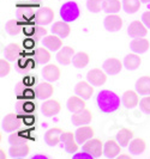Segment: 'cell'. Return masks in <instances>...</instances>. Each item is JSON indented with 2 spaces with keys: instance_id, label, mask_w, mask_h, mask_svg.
Instances as JSON below:
<instances>
[{
  "instance_id": "cell-1",
  "label": "cell",
  "mask_w": 150,
  "mask_h": 159,
  "mask_svg": "<svg viewBox=\"0 0 150 159\" xmlns=\"http://www.w3.org/2000/svg\"><path fill=\"white\" fill-rule=\"evenodd\" d=\"M96 104L101 112L112 114L119 109L120 98L115 92L111 90H101L96 96Z\"/></svg>"
},
{
  "instance_id": "cell-2",
  "label": "cell",
  "mask_w": 150,
  "mask_h": 159,
  "mask_svg": "<svg viewBox=\"0 0 150 159\" xmlns=\"http://www.w3.org/2000/svg\"><path fill=\"white\" fill-rule=\"evenodd\" d=\"M59 15L63 20L67 22V23H72L76 19H78L79 17L78 5L75 1H67L61 5V7L59 10Z\"/></svg>"
},
{
  "instance_id": "cell-3",
  "label": "cell",
  "mask_w": 150,
  "mask_h": 159,
  "mask_svg": "<svg viewBox=\"0 0 150 159\" xmlns=\"http://www.w3.org/2000/svg\"><path fill=\"white\" fill-rule=\"evenodd\" d=\"M103 145L104 143L97 139V138H91L89 139L87 143H83L82 148L83 151H85L87 153H89L93 158H100L103 154Z\"/></svg>"
},
{
  "instance_id": "cell-4",
  "label": "cell",
  "mask_w": 150,
  "mask_h": 159,
  "mask_svg": "<svg viewBox=\"0 0 150 159\" xmlns=\"http://www.w3.org/2000/svg\"><path fill=\"white\" fill-rule=\"evenodd\" d=\"M34 19H35L36 24H39V25L51 24L54 19V11L48 6H43L36 11Z\"/></svg>"
},
{
  "instance_id": "cell-5",
  "label": "cell",
  "mask_w": 150,
  "mask_h": 159,
  "mask_svg": "<svg viewBox=\"0 0 150 159\" xmlns=\"http://www.w3.org/2000/svg\"><path fill=\"white\" fill-rule=\"evenodd\" d=\"M87 79L94 86H101L107 81V72L103 68H93L88 72Z\"/></svg>"
},
{
  "instance_id": "cell-6",
  "label": "cell",
  "mask_w": 150,
  "mask_h": 159,
  "mask_svg": "<svg viewBox=\"0 0 150 159\" xmlns=\"http://www.w3.org/2000/svg\"><path fill=\"white\" fill-rule=\"evenodd\" d=\"M61 143H64V147L67 153H76L78 151V141L76 140V135L75 133H72L70 130H65L63 132L61 135Z\"/></svg>"
},
{
  "instance_id": "cell-7",
  "label": "cell",
  "mask_w": 150,
  "mask_h": 159,
  "mask_svg": "<svg viewBox=\"0 0 150 159\" xmlns=\"http://www.w3.org/2000/svg\"><path fill=\"white\" fill-rule=\"evenodd\" d=\"M41 110L43 112V115H46L48 117L56 116L61 110V104L58 99L48 98V99H45V102L41 107Z\"/></svg>"
},
{
  "instance_id": "cell-8",
  "label": "cell",
  "mask_w": 150,
  "mask_h": 159,
  "mask_svg": "<svg viewBox=\"0 0 150 159\" xmlns=\"http://www.w3.org/2000/svg\"><path fill=\"white\" fill-rule=\"evenodd\" d=\"M127 34L132 39H138V37H145L148 34V28L143 23L142 20H133L127 28Z\"/></svg>"
},
{
  "instance_id": "cell-9",
  "label": "cell",
  "mask_w": 150,
  "mask_h": 159,
  "mask_svg": "<svg viewBox=\"0 0 150 159\" xmlns=\"http://www.w3.org/2000/svg\"><path fill=\"white\" fill-rule=\"evenodd\" d=\"M121 147L117 139H109L103 145V154L107 158H117L121 153Z\"/></svg>"
},
{
  "instance_id": "cell-10",
  "label": "cell",
  "mask_w": 150,
  "mask_h": 159,
  "mask_svg": "<svg viewBox=\"0 0 150 159\" xmlns=\"http://www.w3.org/2000/svg\"><path fill=\"white\" fill-rule=\"evenodd\" d=\"M19 127H21V122H19V120H18L16 114L10 112V114L4 116L2 122H1L2 130L8 132V133H12V132H16Z\"/></svg>"
},
{
  "instance_id": "cell-11",
  "label": "cell",
  "mask_w": 150,
  "mask_h": 159,
  "mask_svg": "<svg viewBox=\"0 0 150 159\" xmlns=\"http://www.w3.org/2000/svg\"><path fill=\"white\" fill-rule=\"evenodd\" d=\"M103 25H104V28H106L107 31H111V32L119 31L123 28V19L117 13H109L108 16L104 18Z\"/></svg>"
},
{
  "instance_id": "cell-12",
  "label": "cell",
  "mask_w": 150,
  "mask_h": 159,
  "mask_svg": "<svg viewBox=\"0 0 150 159\" xmlns=\"http://www.w3.org/2000/svg\"><path fill=\"white\" fill-rule=\"evenodd\" d=\"M72 123L75 125V126H85V125H89L90 122H91V120H93V112L90 109H83V110H80V111H77V112H73V115H72Z\"/></svg>"
},
{
  "instance_id": "cell-13",
  "label": "cell",
  "mask_w": 150,
  "mask_h": 159,
  "mask_svg": "<svg viewBox=\"0 0 150 159\" xmlns=\"http://www.w3.org/2000/svg\"><path fill=\"white\" fill-rule=\"evenodd\" d=\"M63 129L60 127H52L49 128L46 134H45V141L48 146H56L59 143H61V135H63Z\"/></svg>"
},
{
  "instance_id": "cell-14",
  "label": "cell",
  "mask_w": 150,
  "mask_h": 159,
  "mask_svg": "<svg viewBox=\"0 0 150 159\" xmlns=\"http://www.w3.org/2000/svg\"><path fill=\"white\" fill-rule=\"evenodd\" d=\"M42 75L48 81H56L61 77V70L54 64H47L42 68Z\"/></svg>"
},
{
  "instance_id": "cell-15",
  "label": "cell",
  "mask_w": 150,
  "mask_h": 159,
  "mask_svg": "<svg viewBox=\"0 0 150 159\" xmlns=\"http://www.w3.org/2000/svg\"><path fill=\"white\" fill-rule=\"evenodd\" d=\"M54 93V86L51 84V81H43L40 83L35 88V95L39 97L40 99H48Z\"/></svg>"
},
{
  "instance_id": "cell-16",
  "label": "cell",
  "mask_w": 150,
  "mask_h": 159,
  "mask_svg": "<svg viewBox=\"0 0 150 159\" xmlns=\"http://www.w3.org/2000/svg\"><path fill=\"white\" fill-rule=\"evenodd\" d=\"M75 54H76L75 48L70 47V46H65V47L58 50L56 60H58L59 64L61 65H70L72 62V59H73Z\"/></svg>"
},
{
  "instance_id": "cell-17",
  "label": "cell",
  "mask_w": 150,
  "mask_h": 159,
  "mask_svg": "<svg viewBox=\"0 0 150 159\" xmlns=\"http://www.w3.org/2000/svg\"><path fill=\"white\" fill-rule=\"evenodd\" d=\"M123 65H124V62H121L117 57H109V59H107V60L103 62L102 68L107 72V74L114 75V74H118V73L121 72Z\"/></svg>"
},
{
  "instance_id": "cell-18",
  "label": "cell",
  "mask_w": 150,
  "mask_h": 159,
  "mask_svg": "<svg viewBox=\"0 0 150 159\" xmlns=\"http://www.w3.org/2000/svg\"><path fill=\"white\" fill-rule=\"evenodd\" d=\"M75 135H76V140L78 141V143H87L89 139L94 138L95 135V130L91 126H79L78 129L75 132Z\"/></svg>"
},
{
  "instance_id": "cell-19",
  "label": "cell",
  "mask_w": 150,
  "mask_h": 159,
  "mask_svg": "<svg viewBox=\"0 0 150 159\" xmlns=\"http://www.w3.org/2000/svg\"><path fill=\"white\" fill-rule=\"evenodd\" d=\"M8 153L12 158H23L30 153V146L27 143H15V145H11Z\"/></svg>"
},
{
  "instance_id": "cell-20",
  "label": "cell",
  "mask_w": 150,
  "mask_h": 159,
  "mask_svg": "<svg viewBox=\"0 0 150 159\" xmlns=\"http://www.w3.org/2000/svg\"><path fill=\"white\" fill-rule=\"evenodd\" d=\"M75 91H76V95H78L79 97H82L84 99H89V98H91V96L94 93V85L89 81L82 80L76 85Z\"/></svg>"
},
{
  "instance_id": "cell-21",
  "label": "cell",
  "mask_w": 150,
  "mask_h": 159,
  "mask_svg": "<svg viewBox=\"0 0 150 159\" xmlns=\"http://www.w3.org/2000/svg\"><path fill=\"white\" fill-rule=\"evenodd\" d=\"M43 46L47 47L51 52H58L59 49H61L64 47L61 37L56 35V34L46 35L43 37Z\"/></svg>"
},
{
  "instance_id": "cell-22",
  "label": "cell",
  "mask_w": 150,
  "mask_h": 159,
  "mask_svg": "<svg viewBox=\"0 0 150 159\" xmlns=\"http://www.w3.org/2000/svg\"><path fill=\"white\" fill-rule=\"evenodd\" d=\"M139 93L133 90H127L123 95V104L127 109H132L139 104Z\"/></svg>"
},
{
  "instance_id": "cell-23",
  "label": "cell",
  "mask_w": 150,
  "mask_h": 159,
  "mask_svg": "<svg viewBox=\"0 0 150 159\" xmlns=\"http://www.w3.org/2000/svg\"><path fill=\"white\" fill-rule=\"evenodd\" d=\"M150 48V42L148 39L144 37H138V39H133L130 42V49L137 53V54H143L145 53Z\"/></svg>"
},
{
  "instance_id": "cell-24",
  "label": "cell",
  "mask_w": 150,
  "mask_h": 159,
  "mask_svg": "<svg viewBox=\"0 0 150 159\" xmlns=\"http://www.w3.org/2000/svg\"><path fill=\"white\" fill-rule=\"evenodd\" d=\"M51 30H52V34H56L58 36H60L61 39H65V37H67L70 35L71 26H70V24L67 23V22H65V20H58V22L53 24Z\"/></svg>"
},
{
  "instance_id": "cell-25",
  "label": "cell",
  "mask_w": 150,
  "mask_h": 159,
  "mask_svg": "<svg viewBox=\"0 0 150 159\" xmlns=\"http://www.w3.org/2000/svg\"><path fill=\"white\" fill-rule=\"evenodd\" d=\"M142 64V57L137 53H130L124 57V66L128 71H134L137 70Z\"/></svg>"
},
{
  "instance_id": "cell-26",
  "label": "cell",
  "mask_w": 150,
  "mask_h": 159,
  "mask_svg": "<svg viewBox=\"0 0 150 159\" xmlns=\"http://www.w3.org/2000/svg\"><path fill=\"white\" fill-rule=\"evenodd\" d=\"M127 147H128L130 153H132L134 156H139V154H142L143 152L145 151L147 143H145V140L143 138H134L130 141Z\"/></svg>"
},
{
  "instance_id": "cell-27",
  "label": "cell",
  "mask_w": 150,
  "mask_h": 159,
  "mask_svg": "<svg viewBox=\"0 0 150 159\" xmlns=\"http://www.w3.org/2000/svg\"><path fill=\"white\" fill-rule=\"evenodd\" d=\"M87 108V103H85V99L77 96H71L67 101V109L71 112H77L80 111L83 109Z\"/></svg>"
},
{
  "instance_id": "cell-28",
  "label": "cell",
  "mask_w": 150,
  "mask_h": 159,
  "mask_svg": "<svg viewBox=\"0 0 150 159\" xmlns=\"http://www.w3.org/2000/svg\"><path fill=\"white\" fill-rule=\"evenodd\" d=\"M133 130H131L130 128L123 127L119 129V132L117 133V136L115 139L118 140V143L123 146V147H126L128 146L130 141L133 139Z\"/></svg>"
},
{
  "instance_id": "cell-29",
  "label": "cell",
  "mask_w": 150,
  "mask_h": 159,
  "mask_svg": "<svg viewBox=\"0 0 150 159\" xmlns=\"http://www.w3.org/2000/svg\"><path fill=\"white\" fill-rule=\"evenodd\" d=\"M34 59L36 60L37 64H48L52 59V54H51V50L47 47H39L36 48L35 50V54H34Z\"/></svg>"
},
{
  "instance_id": "cell-30",
  "label": "cell",
  "mask_w": 150,
  "mask_h": 159,
  "mask_svg": "<svg viewBox=\"0 0 150 159\" xmlns=\"http://www.w3.org/2000/svg\"><path fill=\"white\" fill-rule=\"evenodd\" d=\"M136 91L142 96L150 95V75H143L136 81Z\"/></svg>"
},
{
  "instance_id": "cell-31",
  "label": "cell",
  "mask_w": 150,
  "mask_h": 159,
  "mask_svg": "<svg viewBox=\"0 0 150 159\" xmlns=\"http://www.w3.org/2000/svg\"><path fill=\"white\" fill-rule=\"evenodd\" d=\"M90 62V56L87 52H78L76 53L72 59V65L76 68H84Z\"/></svg>"
},
{
  "instance_id": "cell-32",
  "label": "cell",
  "mask_w": 150,
  "mask_h": 159,
  "mask_svg": "<svg viewBox=\"0 0 150 159\" xmlns=\"http://www.w3.org/2000/svg\"><path fill=\"white\" fill-rule=\"evenodd\" d=\"M21 44L19 43H10L5 49V57L10 61H16L21 55Z\"/></svg>"
},
{
  "instance_id": "cell-33",
  "label": "cell",
  "mask_w": 150,
  "mask_h": 159,
  "mask_svg": "<svg viewBox=\"0 0 150 159\" xmlns=\"http://www.w3.org/2000/svg\"><path fill=\"white\" fill-rule=\"evenodd\" d=\"M121 7H123V2H120V0H104L102 5V10L108 15L118 13Z\"/></svg>"
},
{
  "instance_id": "cell-34",
  "label": "cell",
  "mask_w": 150,
  "mask_h": 159,
  "mask_svg": "<svg viewBox=\"0 0 150 159\" xmlns=\"http://www.w3.org/2000/svg\"><path fill=\"white\" fill-rule=\"evenodd\" d=\"M123 10L126 13H136L141 8V0H123Z\"/></svg>"
},
{
  "instance_id": "cell-35",
  "label": "cell",
  "mask_w": 150,
  "mask_h": 159,
  "mask_svg": "<svg viewBox=\"0 0 150 159\" xmlns=\"http://www.w3.org/2000/svg\"><path fill=\"white\" fill-rule=\"evenodd\" d=\"M6 30L11 36H17L19 32L22 31V26L17 19H10L6 23Z\"/></svg>"
},
{
  "instance_id": "cell-36",
  "label": "cell",
  "mask_w": 150,
  "mask_h": 159,
  "mask_svg": "<svg viewBox=\"0 0 150 159\" xmlns=\"http://www.w3.org/2000/svg\"><path fill=\"white\" fill-rule=\"evenodd\" d=\"M104 0H87V7L93 13H99L102 10Z\"/></svg>"
},
{
  "instance_id": "cell-37",
  "label": "cell",
  "mask_w": 150,
  "mask_h": 159,
  "mask_svg": "<svg viewBox=\"0 0 150 159\" xmlns=\"http://www.w3.org/2000/svg\"><path fill=\"white\" fill-rule=\"evenodd\" d=\"M11 72V64L10 60H7L6 57H1L0 59V77H6L8 73Z\"/></svg>"
},
{
  "instance_id": "cell-38",
  "label": "cell",
  "mask_w": 150,
  "mask_h": 159,
  "mask_svg": "<svg viewBox=\"0 0 150 159\" xmlns=\"http://www.w3.org/2000/svg\"><path fill=\"white\" fill-rule=\"evenodd\" d=\"M46 35H47V29L43 28V25H39V26H35L34 28V32H32L31 35V39L34 41H37L40 39H43Z\"/></svg>"
},
{
  "instance_id": "cell-39",
  "label": "cell",
  "mask_w": 150,
  "mask_h": 159,
  "mask_svg": "<svg viewBox=\"0 0 150 159\" xmlns=\"http://www.w3.org/2000/svg\"><path fill=\"white\" fill-rule=\"evenodd\" d=\"M139 108L145 114H150V95H147L143 97L139 102Z\"/></svg>"
},
{
  "instance_id": "cell-40",
  "label": "cell",
  "mask_w": 150,
  "mask_h": 159,
  "mask_svg": "<svg viewBox=\"0 0 150 159\" xmlns=\"http://www.w3.org/2000/svg\"><path fill=\"white\" fill-rule=\"evenodd\" d=\"M8 143H11V145H15V143H25V138L21 135V133L12 132V134H10V136H8Z\"/></svg>"
},
{
  "instance_id": "cell-41",
  "label": "cell",
  "mask_w": 150,
  "mask_h": 159,
  "mask_svg": "<svg viewBox=\"0 0 150 159\" xmlns=\"http://www.w3.org/2000/svg\"><path fill=\"white\" fill-rule=\"evenodd\" d=\"M142 22L147 25L148 29H150V10L149 11H145L142 15Z\"/></svg>"
},
{
  "instance_id": "cell-42",
  "label": "cell",
  "mask_w": 150,
  "mask_h": 159,
  "mask_svg": "<svg viewBox=\"0 0 150 159\" xmlns=\"http://www.w3.org/2000/svg\"><path fill=\"white\" fill-rule=\"evenodd\" d=\"M72 158L75 159H80V158H88V159H91L93 157L89 154V153H87L85 151H83L82 153H76V154H73L72 156Z\"/></svg>"
},
{
  "instance_id": "cell-43",
  "label": "cell",
  "mask_w": 150,
  "mask_h": 159,
  "mask_svg": "<svg viewBox=\"0 0 150 159\" xmlns=\"http://www.w3.org/2000/svg\"><path fill=\"white\" fill-rule=\"evenodd\" d=\"M0 158H1V159H6V158H7L6 151H5L4 148H0Z\"/></svg>"
},
{
  "instance_id": "cell-44",
  "label": "cell",
  "mask_w": 150,
  "mask_h": 159,
  "mask_svg": "<svg viewBox=\"0 0 150 159\" xmlns=\"http://www.w3.org/2000/svg\"><path fill=\"white\" fill-rule=\"evenodd\" d=\"M117 158L118 159H131L132 158V156H131V154H119Z\"/></svg>"
},
{
  "instance_id": "cell-45",
  "label": "cell",
  "mask_w": 150,
  "mask_h": 159,
  "mask_svg": "<svg viewBox=\"0 0 150 159\" xmlns=\"http://www.w3.org/2000/svg\"><path fill=\"white\" fill-rule=\"evenodd\" d=\"M48 157L47 156H45V154H37V156H34L32 159H47Z\"/></svg>"
},
{
  "instance_id": "cell-46",
  "label": "cell",
  "mask_w": 150,
  "mask_h": 159,
  "mask_svg": "<svg viewBox=\"0 0 150 159\" xmlns=\"http://www.w3.org/2000/svg\"><path fill=\"white\" fill-rule=\"evenodd\" d=\"M142 2H145V4H148V2H150V0H141Z\"/></svg>"
}]
</instances>
